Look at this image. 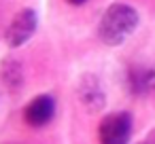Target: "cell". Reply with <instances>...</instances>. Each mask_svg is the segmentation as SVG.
I'll use <instances>...</instances> for the list:
<instances>
[{
	"instance_id": "277c9868",
	"label": "cell",
	"mask_w": 155,
	"mask_h": 144,
	"mask_svg": "<svg viewBox=\"0 0 155 144\" xmlns=\"http://www.w3.org/2000/svg\"><path fill=\"white\" fill-rule=\"evenodd\" d=\"M55 114V102L51 95H36L34 100L28 102L24 110V119L30 127H43L47 125Z\"/></svg>"
},
{
	"instance_id": "52a82bcc",
	"label": "cell",
	"mask_w": 155,
	"mask_h": 144,
	"mask_svg": "<svg viewBox=\"0 0 155 144\" xmlns=\"http://www.w3.org/2000/svg\"><path fill=\"white\" fill-rule=\"evenodd\" d=\"M70 5H74V7H79V5H83V2H87V0H68Z\"/></svg>"
},
{
	"instance_id": "3957f363",
	"label": "cell",
	"mask_w": 155,
	"mask_h": 144,
	"mask_svg": "<svg viewBox=\"0 0 155 144\" xmlns=\"http://www.w3.org/2000/svg\"><path fill=\"white\" fill-rule=\"evenodd\" d=\"M36 24H38L36 11H32V9L19 11V13L11 19V24H9L7 32H5L7 45H9L11 49H17V47L26 45V43L32 38V34L36 32Z\"/></svg>"
},
{
	"instance_id": "5b68a950",
	"label": "cell",
	"mask_w": 155,
	"mask_h": 144,
	"mask_svg": "<svg viewBox=\"0 0 155 144\" xmlns=\"http://www.w3.org/2000/svg\"><path fill=\"white\" fill-rule=\"evenodd\" d=\"M79 98L85 106H89L91 110H98V108H104V93L100 89V85L87 76L83 83H81V89H79Z\"/></svg>"
},
{
	"instance_id": "6da1fadb",
	"label": "cell",
	"mask_w": 155,
	"mask_h": 144,
	"mask_svg": "<svg viewBox=\"0 0 155 144\" xmlns=\"http://www.w3.org/2000/svg\"><path fill=\"white\" fill-rule=\"evenodd\" d=\"M136 26H138V13L130 5H110L100 19L98 36L104 45L117 47L125 43V38L136 30Z\"/></svg>"
},
{
	"instance_id": "7a4b0ae2",
	"label": "cell",
	"mask_w": 155,
	"mask_h": 144,
	"mask_svg": "<svg viewBox=\"0 0 155 144\" xmlns=\"http://www.w3.org/2000/svg\"><path fill=\"white\" fill-rule=\"evenodd\" d=\"M132 136V117L127 112H113L100 121V144H127Z\"/></svg>"
},
{
	"instance_id": "8992f818",
	"label": "cell",
	"mask_w": 155,
	"mask_h": 144,
	"mask_svg": "<svg viewBox=\"0 0 155 144\" xmlns=\"http://www.w3.org/2000/svg\"><path fill=\"white\" fill-rule=\"evenodd\" d=\"M132 87L134 91H144V93H155V66L144 68V70H132Z\"/></svg>"
}]
</instances>
